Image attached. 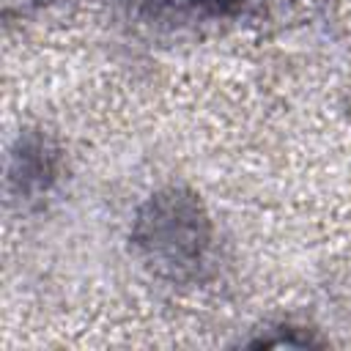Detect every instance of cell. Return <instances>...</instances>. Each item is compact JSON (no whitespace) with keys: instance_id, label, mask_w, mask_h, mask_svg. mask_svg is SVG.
I'll use <instances>...</instances> for the list:
<instances>
[{"instance_id":"6da1fadb","label":"cell","mask_w":351,"mask_h":351,"mask_svg":"<svg viewBox=\"0 0 351 351\" xmlns=\"http://www.w3.org/2000/svg\"><path fill=\"white\" fill-rule=\"evenodd\" d=\"M145 236L143 244L151 250L154 258L165 263H192L200 258L203 233L200 217L192 203L184 200H162L151 206V217L143 219Z\"/></svg>"},{"instance_id":"7a4b0ae2","label":"cell","mask_w":351,"mask_h":351,"mask_svg":"<svg viewBox=\"0 0 351 351\" xmlns=\"http://www.w3.org/2000/svg\"><path fill=\"white\" fill-rule=\"evenodd\" d=\"M217 3H219V0H217Z\"/></svg>"}]
</instances>
